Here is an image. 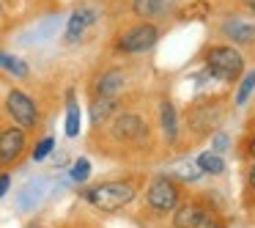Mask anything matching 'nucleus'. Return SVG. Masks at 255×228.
<instances>
[{
    "instance_id": "obj_1",
    "label": "nucleus",
    "mask_w": 255,
    "mask_h": 228,
    "mask_svg": "<svg viewBox=\"0 0 255 228\" xmlns=\"http://www.w3.org/2000/svg\"><path fill=\"white\" fill-rule=\"evenodd\" d=\"M85 198L102 212H118L127 204H132L134 198V184L132 182H105L96 184L85 193Z\"/></svg>"
},
{
    "instance_id": "obj_2",
    "label": "nucleus",
    "mask_w": 255,
    "mask_h": 228,
    "mask_svg": "<svg viewBox=\"0 0 255 228\" xmlns=\"http://www.w3.org/2000/svg\"><path fill=\"white\" fill-rule=\"evenodd\" d=\"M206 69H209L211 77L222 80V83H233L242 74L244 61L233 47H211L206 52Z\"/></svg>"
},
{
    "instance_id": "obj_3",
    "label": "nucleus",
    "mask_w": 255,
    "mask_h": 228,
    "mask_svg": "<svg viewBox=\"0 0 255 228\" xmlns=\"http://www.w3.org/2000/svg\"><path fill=\"white\" fill-rule=\"evenodd\" d=\"M145 198H148V206L154 212H170V209H176V204H178V187H176L173 179L162 176L148 187V195H145Z\"/></svg>"
},
{
    "instance_id": "obj_4",
    "label": "nucleus",
    "mask_w": 255,
    "mask_h": 228,
    "mask_svg": "<svg viewBox=\"0 0 255 228\" xmlns=\"http://www.w3.org/2000/svg\"><path fill=\"white\" fill-rule=\"evenodd\" d=\"M6 107L8 113H11V118L19 124V127H36V121H39V110H36V102L30 99L28 94H22V91H11L6 99Z\"/></svg>"
},
{
    "instance_id": "obj_5",
    "label": "nucleus",
    "mask_w": 255,
    "mask_h": 228,
    "mask_svg": "<svg viewBox=\"0 0 255 228\" xmlns=\"http://www.w3.org/2000/svg\"><path fill=\"white\" fill-rule=\"evenodd\" d=\"M156 39H159V30H156L154 25L143 22V25H137V28L127 30V33L121 36V41H118V47H121L124 52H145L156 44Z\"/></svg>"
},
{
    "instance_id": "obj_6",
    "label": "nucleus",
    "mask_w": 255,
    "mask_h": 228,
    "mask_svg": "<svg viewBox=\"0 0 255 228\" xmlns=\"http://www.w3.org/2000/svg\"><path fill=\"white\" fill-rule=\"evenodd\" d=\"M25 149V132L22 129H6V132H0V165H8L14 162Z\"/></svg>"
},
{
    "instance_id": "obj_7",
    "label": "nucleus",
    "mask_w": 255,
    "mask_h": 228,
    "mask_svg": "<svg viewBox=\"0 0 255 228\" xmlns=\"http://www.w3.org/2000/svg\"><path fill=\"white\" fill-rule=\"evenodd\" d=\"M113 135H116L118 140H137L145 135V124L140 116H134V113H124V116H118L116 121H113Z\"/></svg>"
},
{
    "instance_id": "obj_8",
    "label": "nucleus",
    "mask_w": 255,
    "mask_h": 228,
    "mask_svg": "<svg viewBox=\"0 0 255 228\" xmlns=\"http://www.w3.org/2000/svg\"><path fill=\"white\" fill-rule=\"evenodd\" d=\"M222 33L228 39H233L236 44H250V41H255V22H250L244 17H228L222 22Z\"/></svg>"
},
{
    "instance_id": "obj_9",
    "label": "nucleus",
    "mask_w": 255,
    "mask_h": 228,
    "mask_svg": "<svg viewBox=\"0 0 255 228\" xmlns=\"http://www.w3.org/2000/svg\"><path fill=\"white\" fill-rule=\"evenodd\" d=\"M44 190H47V182H44V179H33V182H28L22 190H19V195H17V206H19L22 212L36 209V206L44 201Z\"/></svg>"
},
{
    "instance_id": "obj_10",
    "label": "nucleus",
    "mask_w": 255,
    "mask_h": 228,
    "mask_svg": "<svg viewBox=\"0 0 255 228\" xmlns=\"http://www.w3.org/2000/svg\"><path fill=\"white\" fill-rule=\"evenodd\" d=\"M206 215H209V212L200 204H184L181 209L173 215V226L176 228H200V223L206 220Z\"/></svg>"
},
{
    "instance_id": "obj_11",
    "label": "nucleus",
    "mask_w": 255,
    "mask_h": 228,
    "mask_svg": "<svg viewBox=\"0 0 255 228\" xmlns=\"http://www.w3.org/2000/svg\"><path fill=\"white\" fill-rule=\"evenodd\" d=\"M96 19V14H94V8H77V11L69 17V25H66V41H80L83 39V33H85V28H88L91 22Z\"/></svg>"
},
{
    "instance_id": "obj_12",
    "label": "nucleus",
    "mask_w": 255,
    "mask_h": 228,
    "mask_svg": "<svg viewBox=\"0 0 255 228\" xmlns=\"http://www.w3.org/2000/svg\"><path fill=\"white\" fill-rule=\"evenodd\" d=\"M121 88H124V72H118V69H110L96 80V96H116Z\"/></svg>"
},
{
    "instance_id": "obj_13",
    "label": "nucleus",
    "mask_w": 255,
    "mask_h": 228,
    "mask_svg": "<svg viewBox=\"0 0 255 228\" xmlns=\"http://www.w3.org/2000/svg\"><path fill=\"white\" fill-rule=\"evenodd\" d=\"M170 6H173V0H134L132 11L137 14V17L148 19V17H159V14H165Z\"/></svg>"
},
{
    "instance_id": "obj_14",
    "label": "nucleus",
    "mask_w": 255,
    "mask_h": 228,
    "mask_svg": "<svg viewBox=\"0 0 255 228\" xmlns=\"http://www.w3.org/2000/svg\"><path fill=\"white\" fill-rule=\"evenodd\" d=\"M113 110H116V99H113V96H99V99L91 105V121H94V127L105 124Z\"/></svg>"
},
{
    "instance_id": "obj_15",
    "label": "nucleus",
    "mask_w": 255,
    "mask_h": 228,
    "mask_svg": "<svg viewBox=\"0 0 255 228\" xmlns=\"http://www.w3.org/2000/svg\"><path fill=\"white\" fill-rule=\"evenodd\" d=\"M159 118H162V132H165V138L173 143L176 135H178V127H176V110H173L170 102H162L159 105Z\"/></svg>"
},
{
    "instance_id": "obj_16",
    "label": "nucleus",
    "mask_w": 255,
    "mask_h": 228,
    "mask_svg": "<svg viewBox=\"0 0 255 228\" xmlns=\"http://www.w3.org/2000/svg\"><path fill=\"white\" fill-rule=\"evenodd\" d=\"M198 168L203 173H211V176H217V173L225 171V162H222V157L217 154V151H206V154L198 157Z\"/></svg>"
},
{
    "instance_id": "obj_17",
    "label": "nucleus",
    "mask_w": 255,
    "mask_h": 228,
    "mask_svg": "<svg viewBox=\"0 0 255 228\" xmlns=\"http://www.w3.org/2000/svg\"><path fill=\"white\" fill-rule=\"evenodd\" d=\"M66 135L69 138H77L80 135V110L74 105V96L69 94V110H66Z\"/></svg>"
},
{
    "instance_id": "obj_18",
    "label": "nucleus",
    "mask_w": 255,
    "mask_h": 228,
    "mask_svg": "<svg viewBox=\"0 0 255 228\" xmlns=\"http://www.w3.org/2000/svg\"><path fill=\"white\" fill-rule=\"evenodd\" d=\"M0 66L8 69V72L17 74V77H25V74H28V63L14 58V55H0Z\"/></svg>"
},
{
    "instance_id": "obj_19",
    "label": "nucleus",
    "mask_w": 255,
    "mask_h": 228,
    "mask_svg": "<svg viewBox=\"0 0 255 228\" xmlns=\"http://www.w3.org/2000/svg\"><path fill=\"white\" fill-rule=\"evenodd\" d=\"M253 88H255V69L244 74L242 85H239V94H236V105H244L250 99V94H253Z\"/></svg>"
},
{
    "instance_id": "obj_20",
    "label": "nucleus",
    "mask_w": 255,
    "mask_h": 228,
    "mask_svg": "<svg viewBox=\"0 0 255 228\" xmlns=\"http://www.w3.org/2000/svg\"><path fill=\"white\" fill-rule=\"evenodd\" d=\"M88 173H91V162L88 160H77L72 165V171H69V176H72L74 182H85V179H88Z\"/></svg>"
},
{
    "instance_id": "obj_21",
    "label": "nucleus",
    "mask_w": 255,
    "mask_h": 228,
    "mask_svg": "<svg viewBox=\"0 0 255 228\" xmlns=\"http://www.w3.org/2000/svg\"><path fill=\"white\" fill-rule=\"evenodd\" d=\"M52 146H55V140H52V138H44V140H41V143L33 149V160H44V157L52 151Z\"/></svg>"
},
{
    "instance_id": "obj_22",
    "label": "nucleus",
    "mask_w": 255,
    "mask_h": 228,
    "mask_svg": "<svg viewBox=\"0 0 255 228\" xmlns=\"http://www.w3.org/2000/svg\"><path fill=\"white\" fill-rule=\"evenodd\" d=\"M225 146H228L225 135H214V151H217V154H220V151H225Z\"/></svg>"
},
{
    "instance_id": "obj_23",
    "label": "nucleus",
    "mask_w": 255,
    "mask_h": 228,
    "mask_svg": "<svg viewBox=\"0 0 255 228\" xmlns=\"http://www.w3.org/2000/svg\"><path fill=\"white\" fill-rule=\"evenodd\" d=\"M8 184H11V179H8L6 173H3V176H0V195H3V193H8Z\"/></svg>"
},
{
    "instance_id": "obj_24",
    "label": "nucleus",
    "mask_w": 255,
    "mask_h": 228,
    "mask_svg": "<svg viewBox=\"0 0 255 228\" xmlns=\"http://www.w3.org/2000/svg\"><path fill=\"white\" fill-rule=\"evenodd\" d=\"M200 226H206V228H220V223H209V215H206V220L200 223Z\"/></svg>"
},
{
    "instance_id": "obj_25",
    "label": "nucleus",
    "mask_w": 255,
    "mask_h": 228,
    "mask_svg": "<svg viewBox=\"0 0 255 228\" xmlns=\"http://www.w3.org/2000/svg\"><path fill=\"white\" fill-rule=\"evenodd\" d=\"M250 182H253V187H255V165L250 168Z\"/></svg>"
},
{
    "instance_id": "obj_26",
    "label": "nucleus",
    "mask_w": 255,
    "mask_h": 228,
    "mask_svg": "<svg viewBox=\"0 0 255 228\" xmlns=\"http://www.w3.org/2000/svg\"><path fill=\"white\" fill-rule=\"evenodd\" d=\"M247 6H250V8H253V11H255V0H247Z\"/></svg>"
},
{
    "instance_id": "obj_27",
    "label": "nucleus",
    "mask_w": 255,
    "mask_h": 228,
    "mask_svg": "<svg viewBox=\"0 0 255 228\" xmlns=\"http://www.w3.org/2000/svg\"><path fill=\"white\" fill-rule=\"evenodd\" d=\"M250 151H253V154H255V138H253V143H250Z\"/></svg>"
},
{
    "instance_id": "obj_28",
    "label": "nucleus",
    "mask_w": 255,
    "mask_h": 228,
    "mask_svg": "<svg viewBox=\"0 0 255 228\" xmlns=\"http://www.w3.org/2000/svg\"><path fill=\"white\" fill-rule=\"evenodd\" d=\"M0 55H3V52H0Z\"/></svg>"
}]
</instances>
